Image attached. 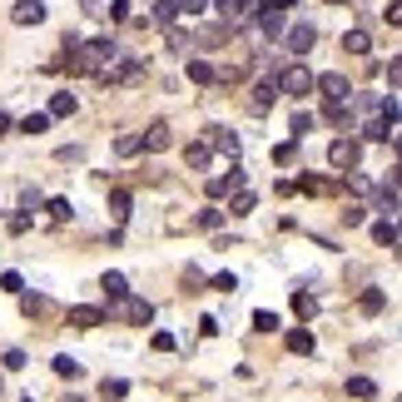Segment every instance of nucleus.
<instances>
[{
    "label": "nucleus",
    "mask_w": 402,
    "mask_h": 402,
    "mask_svg": "<svg viewBox=\"0 0 402 402\" xmlns=\"http://www.w3.org/2000/svg\"><path fill=\"white\" fill-rule=\"evenodd\" d=\"M119 50H115V40H90V45H80V50H70L60 65H65L70 75H84V70H99L104 60H115Z\"/></svg>",
    "instance_id": "1"
},
{
    "label": "nucleus",
    "mask_w": 402,
    "mask_h": 402,
    "mask_svg": "<svg viewBox=\"0 0 402 402\" xmlns=\"http://www.w3.org/2000/svg\"><path fill=\"white\" fill-rule=\"evenodd\" d=\"M273 80H279V95H293V99H308L313 95V70L308 65H288V70H279Z\"/></svg>",
    "instance_id": "2"
},
{
    "label": "nucleus",
    "mask_w": 402,
    "mask_h": 402,
    "mask_svg": "<svg viewBox=\"0 0 402 402\" xmlns=\"http://www.w3.org/2000/svg\"><path fill=\"white\" fill-rule=\"evenodd\" d=\"M313 90H318L328 104H348L353 99V84L343 75H313Z\"/></svg>",
    "instance_id": "3"
},
{
    "label": "nucleus",
    "mask_w": 402,
    "mask_h": 402,
    "mask_svg": "<svg viewBox=\"0 0 402 402\" xmlns=\"http://www.w3.org/2000/svg\"><path fill=\"white\" fill-rule=\"evenodd\" d=\"M357 159H363L357 139H333V144H328V164H333V169H357Z\"/></svg>",
    "instance_id": "4"
},
{
    "label": "nucleus",
    "mask_w": 402,
    "mask_h": 402,
    "mask_svg": "<svg viewBox=\"0 0 402 402\" xmlns=\"http://www.w3.org/2000/svg\"><path fill=\"white\" fill-rule=\"evenodd\" d=\"M134 75H139V60H115V65L99 70V84H104V90H115V84H130Z\"/></svg>",
    "instance_id": "5"
},
{
    "label": "nucleus",
    "mask_w": 402,
    "mask_h": 402,
    "mask_svg": "<svg viewBox=\"0 0 402 402\" xmlns=\"http://www.w3.org/2000/svg\"><path fill=\"white\" fill-rule=\"evenodd\" d=\"M313 40H318V30H313V25H293V30H283V45H288L293 55H308Z\"/></svg>",
    "instance_id": "6"
},
{
    "label": "nucleus",
    "mask_w": 402,
    "mask_h": 402,
    "mask_svg": "<svg viewBox=\"0 0 402 402\" xmlns=\"http://www.w3.org/2000/svg\"><path fill=\"white\" fill-rule=\"evenodd\" d=\"M209 150H219V154H228V159H239V134H228V130H219V124H209Z\"/></svg>",
    "instance_id": "7"
},
{
    "label": "nucleus",
    "mask_w": 402,
    "mask_h": 402,
    "mask_svg": "<svg viewBox=\"0 0 402 402\" xmlns=\"http://www.w3.org/2000/svg\"><path fill=\"white\" fill-rule=\"evenodd\" d=\"M244 189V169H228V174L209 179V199H224V194H239Z\"/></svg>",
    "instance_id": "8"
},
{
    "label": "nucleus",
    "mask_w": 402,
    "mask_h": 402,
    "mask_svg": "<svg viewBox=\"0 0 402 402\" xmlns=\"http://www.w3.org/2000/svg\"><path fill=\"white\" fill-rule=\"evenodd\" d=\"M10 20L15 25H45V5H40V0H20L10 10Z\"/></svg>",
    "instance_id": "9"
},
{
    "label": "nucleus",
    "mask_w": 402,
    "mask_h": 402,
    "mask_svg": "<svg viewBox=\"0 0 402 402\" xmlns=\"http://www.w3.org/2000/svg\"><path fill=\"white\" fill-rule=\"evenodd\" d=\"M139 150H150V154L169 150V124H164V119H159V124H150V130L139 134Z\"/></svg>",
    "instance_id": "10"
},
{
    "label": "nucleus",
    "mask_w": 402,
    "mask_h": 402,
    "mask_svg": "<svg viewBox=\"0 0 402 402\" xmlns=\"http://www.w3.org/2000/svg\"><path fill=\"white\" fill-rule=\"evenodd\" d=\"M224 20H228V25H239V20L248 15V10H259V0H219V5H214Z\"/></svg>",
    "instance_id": "11"
},
{
    "label": "nucleus",
    "mask_w": 402,
    "mask_h": 402,
    "mask_svg": "<svg viewBox=\"0 0 402 402\" xmlns=\"http://www.w3.org/2000/svg\"><path fill=\"white\" fill-rule=\"evenodd\" d=\"M273 99H279V80H273V75H263L259 84H253V110H268Z\"/></svg>",
    "instance_id": "12"
},
{
    "label": "nucleus",
    "mask_w": 402,
    "mask_h": 402,
    "mask_svg": "<svg viewBox=\"0 0 402 402\" xmlns=\"http://www.w3.org/2000/svg\"><path fill=\"white\" fill-rule=\"evenodd\" d=\"M119 313H124L130 323H150V318H154V308L144 303V298H130V293H124V308H119Z\"/></svg>",
    "instance_id": "13"
},
{
    "label": "nucleus",
    "mask_w": 402,
    "mask_h": 402,
    "mask_svg": "<svg viewBox=\"0 0 402 402\" xmlns=\"http://www.w3.org/2000/svg\"><path fill=\"white\" fill-rule=\"evenodd\" d=\"M70 323L75 328H99L104 323V308H70Z\"/></svg>",
    "instance_id": "14"
},
{
    "label": "nucleus",
    "mask_w": 402,
    "mask_h": 402,
    "mask_svg": "<svg viewBox=\"0 0 402 402\" xmlns=\"http://www.w3.org/2000/svg\"><path fill=\"white\" fill-rule=\"evenodd\" d=\"M343 50H348V55H368V50H373L368 30H348V35H343Z\"/></svg>",
    "instance_id": "15"
},
{
    "label": "nucleus",
    "mask_w": 402,
    "mask_h": 402,
    "mask_svg": "<svg viewBox=\"0 0 402 402\" xmlns=\"http://www.w3.org/2000/svg\"><path fill=\"white\" fill-rule=\"evenodd\" d=\"M209 159H214L209 144H189V150H184V164H189V169H209Z\"/></svg>",
    "instance_id": "16"
},
{
    "label": "nucleus",
    "mask_w": 402,
    "mask_h": 402,
    "mask_svg": "<svg viewBox=\"0 0 402 402\" xmlns=\"http://www.w3.org/2000/svg\"><path fill=\"white\" fill-rule=\"evenodd\" d=\"M253 209H259V199H253L248 189H239V194H234V204H228V214H234V219H248Z\"/></svg>",
    "instance_id": "17"
},
{
    "label": "nucleus",
    "mask_w": 402,
    "mask_h": 402,
    "mask_svg": "<svg viewBox=\"0 0 402 402\" xmlns=\"http://www.w3.org/2000/svg\"><path fill=\"white\" fill-rule=\"evenodd\" d=\"M259 25H263L268 40H283V15H279V10H263V15H259Z\"/></svg>",
    "instance_id": "18"
},
{
    "label": "nucleus",
    "mask_w": 402,
    "mask_h": 402,
    "mask_svg": "<svg viewBox=\"0 0 402 402\" xmlns=\"http://www.w3.org/2000/svg\"><path fill=\"white\" fill-rule=\"evenodd\" d=\"M124 392H130V383H124V377H104V383H99V397H104V402H119Z\"/></svg>",
    "instance_id": "19"
},
{
    "label": "nucleus",
    "mask_w": 402,
    "mask_h": 402,
    "mask_svg": "<svg viewBox=\"0 0 402 402\" xmlns=\"http://www.w3.org/2000/svg\"><path fill=\"white\" fill-rule=\"evenodd\" d=\"M373 239L383 244V248H392V244H397V224H392V219H377V224H373Z\"/></svg>",
    "instance_id": "20"
},
{
    "label": "nucleus",
    "mask_w": 402,
    "mask_h": 402,
    "mask_svg": "<svg viewBox=\"0 0 402 402\" xmlns=\"http://www.w3.org/2000/svg\"><path fill=\"white\" fill-rule=\"evenodd\" d=\"M20 308H25V318H30V313H35V318H45V313H50V303L40 298V293H20Z\"/></svg>",
    "instance_id": "21"
},
{
    "label": "nucleus",
    "mask_w": 402,
    "mask_h": 402,
    "mask_svg": "<svg viewBox=\"0 0 402 402\" xmlns=\"http://www.w3.org/2000/svg\"><path fill=\"white\" fill-rule=\"evenodd\" d=\"M189 80L194 84H214V65H209V60H189Z\"/></svg>",
    "instance_id": "22"
},
{
    "label": "nucleus",
    "mask_w": 402,
    "mask_h": 402,
    "mask_svg": "<svg viewBox=\"0 0 402 402\" xmlns=\"http://www.w3.org/2000/svg\"><path fill=\"white\" fill-rule=\"evenodd\" d=\"M288 353H313V333L308 328H293L288 333Z\"/></svg>",
    "instance_id": "23"
},
{
    "label": "nucleus",
    "mask_w": 402,
    "mask_h": 402,
    "mask_svg": "<svg viewBox=\"0 0 402 402\" xmlns=\"http://www.w3.org/2000/svg\"><path fill=\"white\" fill-rule=\"evenodd\" d=\"M50 130V115H25L20 119V134H45Z\"/></svg>",
    "instance_id": "24"
},
{
    "label": "nucleus",
    "mask_w": 402,
    "mask_h": 402,
    "mask_svg": "<svg viewBox=\"0 0 402 402\" xmlns=\"http://www.w3.org/2000/svg\"><path fill=\"white\" fill-rule=\"evenodd\" d=\"M104 293H110V298H124V293H130V283H124V273H104V283H99Z\"/></svg>",
    "instance_id": "25"
},
{
    "label": "nucleus",
    "mask_w": 402,
    "mask_h": 402,
    "mask_svg": "<svg viewBox=\"0 0 402 402\" xmlns=\"http://www.w3.org/2000/svg\"><path fill=\"white\" fill-rule=\"evenodd\" d=\"M110 214L124 224V219H130V194H124V189H115V194H110Z\"/></svg>",
    "instance_id": "26"
},
{
    "label": "nucleus",
    "mask_w": 402,
    "mask_h": 402,
    "mask_svg": "<svg viewBox=\"0 0 402 402\" xmlns=\"http://www.w3.org/2000/svg\"><path fill=\"white\" fill-rule=\"evenodd\" d=\"M377 209H383V214H392V209H397V184H392V179L377 189Z\"/></svg>",
    "instance_id": "27"
},
{
    "label": "nucleus",
    "mask_w": 402,
    "mask_h": 402,
    "mask_svg": "<svg viewBox=\"0 0 402 402\" xmlns=\"http://www.w3.org/2000/svg\"><path fill=\"white\" fill-rule=\"evenodd\" d=\"M55 373H60V377H70V383H75V377H80L84 368L75 363V357H70V353H60V357H55Z\"/></svg>",
    "instance_id": "28"
},
{
    "label": "nucleus",
    "mask_w": 402,
    "mask_h": 402,
    "mask_svg": "<svg viewBox=\"0 0 402 402\" xmlns=\"http://www.w3.org/2000/svg\"><path fill=\"white\" fill-rule=\"evenodd\" d=\"M348 392L353 397H377V383L373 377H348Z\"/></svg>",
    "instance_id": "29"
},
{
    "label": "nucleus",
    "mask_w": 402,
    "mask_h": 402,
    "mask_svg": "<svg viewBox=\"0 0 402 402\" xmlns=\"http://www.w3.org/2000/svg\"><path fill=\"white\" fill-rule=\"evenodd\" d=\"M293 313H298V318H313V313H318V303H313V293H293Z\"/></svg>",
    "instance_id": "30"
},
{
    "label": "nucleus",
    "mask_w": 402,
    "mask_h": 402,
    "mask_svg": "<svg viewBox=\"0 0 402 402\" xmlns=\"http://www.w3.org/2000/svg\"><path fill=\"white\" fill-rule=\"evenodd\" d=\"M50 115H75V95H70V90H60V95L50 99Z\"/></svg>",
    "instance_id": "31"
},
{
    "label": "nucleus",
    "mask_w": 402,
    "mask_h": 402,
    "mask_svg": "<svg viewBox=\"0 0 402 402\" xmlns=\"http://www.w3.org/2000/svg\"><path fill=\"white\" fill-rule=\"evenodd\" d=\"M115 154H119V159L139 154V134H119V139H115Z\"/></svg>",
    "instance_id": "32"
},
{
    "label": "nucleus",
    "mask_w": 402,
    "mask_h": 402,
    "mask_svg": "<svg viewBox=\"0 0 402 402\" xmlns=\"http://www.w3.org/2000/svg\"><path fill=\"white\" fill-rule=\"evenodd\" d=\"M174 0H159V5H154V25H174Z\"/></svg>",
    "instance_id": "33"
},
{
    "label": "nucleus",
    "mask_w": 402,
    "mask_h": 402,
    "mask_svg": "<svg viewBox=\"0 0 402 402\" xmlns=\"http://www.w3.org/2000/svg\"><path fill=\"white\" fill-rule=\"evenodd\" d=\"M253 328H259V333H273V328H279V313L259 308V313H253Z\"/></svg>",
    "instance_id": "34"
},
{
    "label": "nucleus",
    "mask_w": 402,
    "mask_h": 402,
    "mask_svg": "<svg viewBox=\"0 0 402 402\" xmlns=\"http://www.w3.org/2000/svg\"><path fill=\"white\" fill-rule=\"evenodd\" d=\"M363 313H383V293H377V288L363 293Z\"/></svg>",
    "instance_id": "35"
},
{
    "label": "nucleus",
    "mask_w": 402,
    "mask_h": 402,
    "mask_svg": "<svg viewBox=\"0 0 402 402\" xmlns=\"http://www.w3.org/2000/svg\"><path fill=\"white\" fill-rule=\"evenodd\" d=\"M313 130V115H293V139H303Z\"/></svg>",
    "instance_id": "36"
},
{
    "label": "nucleus",
    "mask_w": 402,
    "mask_h": 402,
    "mask_svg": "<svg viewBox=\"0 0 402 402\" xmlns=\"http://www.w3.org/2000/svg\"><path fill=\"white\" fill-rule=\"evenodd\" d=\"M363 134H368V139H392V130H388V124H383V119H373V124H368V130H363Z\"/></svg>",
    "instance_id": "37"
},
{
    "label": "nucleus",
    "mask_w": 402,
    "mask_h": 402,
    "mask_svg": "<svg viewBox=\"0 0 402 402\" xmlns=\"http://www.w3.org/2000/svg\"><path fill=\"white\" fill-rule=\"evenodd\" d=\"M209 288H219V293H234V288H239V279H234V273H219V279L209 283Z\"/></svg>",
    "instance_id": "38"
},
{
    "label": "nucleus",
    "mask_w": 402,
    "mask_h": 402,
    "mask_svg": "<svg viewBox=\"0 0 402 402\" xmlns=\"http://www.w3.org/2000/svg\"><path fill=\"white\" fill-rule=\"evenodd\" d=\"M45 209H50V214H55V219H70V199H50Z\"/></svg>",
    "instance_id": "39"
},
{
    "label": "nucleus",
    "mask_w": 402,
    "mask_h": 402,
    "mask_svg": "<svg viewBox=\"0 0 402 402\" xmlns=\"http://www.w3.org/2000/svg\"><path fill=\"white\" fill-rule=\"evenodd\" d=\"M0 283H5V293H25V279H20V273H5Z\"/></svg>",
    "instance_id": "40"
},
{
    "label": "nucleus",
    "mask_w": 402,
    "mask_h": 402,
    "mask_svg": "<svg viewBox=\"0 0 402 402\" xmlns=\"http://www.w3.org/2000/svg\"><path fill=\"white\" fill-rule=\"evenodd\" d=\"M174 10H184V15H199V10H204V0H174Z\"/></svg>",
    "instance_id": "41"
},
{
    "label": "nucleus",
    "mask_w": 402,
    "mask_h": 402,
    "mask_svg": "<svg viewBox=\"0 0 402 402\" xmlns=\"http://www.w3.org/2000/svg\"><path fill=\"white\" fill-rule=\"evenodd\" d=\"M5 368H10V373H15V368H25V353L10 348V353H5Z\"/></svg>",
    "instance_id": "42"
},
{
    "label": "nucleus",
    "mask_w": 402,
    "mask_h": 402,
    "mask_svg": "<svg viewBox=\"0 0 402 402\" xmlns=\"http://www.w3.org/2000/svg\"><path fill=\"white\" fill-rule=\"evenodd\" d=\"M124 15H130V0H115V5H110V20H124Z\"/></svg>",
    "instance_id": "43"
},
{
    "label": "nucleus",
    "mask_w": 402,
    "mask_h": 402,
    "mask_svg": "<svg viewBox=\"0 0 402 402\" xmlns=\"http://www.w3.org/2000/svg\"><path fill=\"white\" fill-rule=\"evenodd\" d=\"M273 10H293V0H273Z\"/></svg>",
    "instance_id": "44"
},
{
    "label": "nucleus",
    "mask_w": 402,
    "mask_h": 402,
    "mask_svg": "<svg viewBox=\"0 0 402 402\" xmlns=\"http://www.w3.org/2000/svg\"><path fill=\"white\" fill-rule=\"evenodd\" d=\"M0 134H10V115H0Z\"/></svg>",
    "instance_id": "45"
}]
</instances>
